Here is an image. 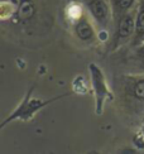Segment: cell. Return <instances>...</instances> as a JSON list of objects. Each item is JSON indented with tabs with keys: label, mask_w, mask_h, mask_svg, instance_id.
<instances>
[{
	"label": "cell",
	"mask_w": 144,
	"mask_h": 154,
	"mask_svg": "<svg viewBox=\"0 0 144 154\" xmlns=\"http://www.w3.org/2000/svg\"><path fill=\"white\" fill-rule=\"evenodd\" d=\"M89 8L97 22H100L102 24L106 23L109 17V9H108V5L102 0H92V2H90Z\"/></svg>",
	"instance_id": "1"
},
{
	"label": "cell",
	"mask_w": 144,
	"mask_h": 154,
	"mask_svg": "<svg viewBox=\"0 0 144 154\" xmlns=\"http://www.w3.org/2000/svg\"><path fill=\"white\" fill-rule=\"evenodd\" d=\"M134 18L133 15H124L121 19H120V23H119V28H117V35L119 38H127L132 34L133 32V28H134Z\"/></svg>",
	"instance_id": "2"
},
{
	"label": "cell",
	"mask_w": 144,
	"mask_h": 154,
	"mask_svg": "<svg viewBox=\"0 0 144 154\" xmlns=\"http://www.w3.org/2000/svg\"><path fill=\"white\" fill-rule=\"evenodd\" d=\"M75 29H76V33H77L78 38H81L82 41H89L94 37L92 27H91V25L87 23V20H85V19H82V20H80L77 23Z\"/></svg>",
	"instance_id": "3"
},
{
	"label": "cell",
	"mask_w": 144,
	"mask_h": 154,
	"mask_svg": "<svg viewBox=\"0 0 144 154\" xmlns=\"http://www.w3.org/2000/svg\"><path fill=\"white\" fill-rule=\"evenodd\" d=\"M91 68H92V80L95 82V87H96L97 95H99V104H100V102L102 101V97L106 95V88H105V85H104L102 76L99 72V69L95 68L94 66L91 67Z\"/></svg>",
	"instance_id": "4"
},
{
	"label": "cell",
	"mask_w": 144,
	"mask_h": 154,
	"mask_svg": "<svg viewBox=\"0 0 144 154\" xmlns=\"http://www.w3.org/2000/svg\"><path fill=\"white\" fill-rule=\"evenodd\" d=\"M34 14V5L30 0H23L19 5L18 9V17L22 20H28L29 18H32Z\"/></svg>",
	"instance_id": "5"
},
{
	"label": "cell",
	"mask_w": 144,
	"mask_h": 154,
	"mask_svg": "<svg viewBox=\"0 0 144 154\" xmlns=\"http://www.w3.org/2000/svg\"><path fill=\"white\" fill-rule=\"evenodd\" d=\"M135 30H136V33H138V35H143L144 34V8L140 9L138 17H136Z\"/></svg>",
	"instance_id": "6"
},
{
	"label": "cell",
	"mask_w": 144,
	"mask_h": 154,
	"mask_svg": "<svg viewBox=\"0 0 144 154\" xmlns=\"http://www.w3.org/2000/svg\"><path fill=\"white\" fill-rule=\"evenodd\" d=\"M134 96L140 100H144V81H139L134 87Z\"/></svg>",
	"instance_id": "7"
},
{
	"label": "cell",
	"mask_w": 144,
	"mask_h": 154,
	"mask_svg": "<svg viewBox=\"0 0 144 154\" xmlns=\"http://www.w3.org/2000/svg\"><path fill=\"white\" fill-rule=\"evenodd\" d=\"M115 2V4H116V6L119 9H128L130 5L133 4V0H114Z\"/></svg>",
	"instance_id": "8"
}]
</instances>
